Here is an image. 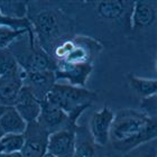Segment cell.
Instances as JSON below:
<instances>
[{"mask_svg": "<svg viewBox=\"0 0 157 157\" xmlns=\"http://www.w3.org/2000/svg\"><path fill=\"white\" fill-rule=\"evenodd\" d=\"M134 3L130 0H98L82 1L76 11L62 8L73 19L75 30L85 26L90 30L85 36L102 44L130 38Z\"/></svg>", "mask_w": 157, "mask_h": 157, "instance_id": "6da1fadb", "label": "cell"}, {"mask_svg": "<svg viewBox=\"0 0 157 157\" xmlns=\"http://www.w3.org/2000/svg\"><path fill=\"white\" fill-rule=\"evenodd\" d=\"M27 6L34 35L49 56L57 46L75 36L74 21L62 6L49 1H28Z\"/></svg>", "mask_w": 157, "mask_h": 157, "instance_id": "7a4b0ae2", "label": "cell"}, {"mask_svg": "<svg viewBox=\"0 0 157 157\" xmlns=\"http://www.w3.org/2000/svg\"><path fill=\"white\" fill-rule=\"evenodd\" d=\"M156 118H151L134 109H121L112 120L109 143L116 151L127 153L138 145L156 139Z\"/></svg>", "mask_w": 157, "mask_h": 157, "instance_id": "3957f363", "label": "cell"}, {"mask_svg": "<svg viewBox=\"0 0 157 157\" xmlns=\"http://www.w3.org/2000/svg\"><path fill=\"white\" fill-rule=\"evenodd\" d=\"M8 49L16 57L24 72L55 71L56 69L55 62L39 45L32 27L17 37Z\"/></svg>", "mask_w": 157, "mask_h": 157, "instance_id": "277c9868", "label": "cell"}, {"mask_svg": "<svg viewBox=\"0 0 157 157\" xmlns=\"http://www.w3.org/2000/svg\"><path fill=\"white\" fill-rule=\"evenodd\" d=\"M45 99L78 121L82 112L90 108L97 99V93L81 86L55 83Z\"/></svg>", "mask_w": 157, "mask_h": 157, "instance_id": "5b68a950", "label": "cell"}, {"mask_svg": "<svg viewBox=\"0 0 157 157\" xmlns=\"http://www.w3.org/2000/svg\"><path fill=\"white\" fill-rule=\"evenodd\" d=\"M102 44L85 35H75L72 39L66 40L53 51L51 57L54 62H67L80 64H92L100 54Z\"/></svg>", "mask_w": 157, "mask_h": 157, "instance_id": "8992f818", "label": "cell"}, {"mask_svg": "<svg viewBox=\"0 0 157 157\" xmlns=\"http://www.w3.org/2000/svg\"><path fill=\"white\" fill-rule=\"evenodd\" d=\"M157 6L156 1L137 0L134 3L131 13V35L130 38L145 40L151 37L153 29H156Z\"/></svg>", "mask_w": 157, "mask_h": 157, "instance_id": "52a82bcc", "label": "cell"}, {"mask_svg": "<svg viewBox=\"0 0 157 157\" xmlns=\"http://www.w3.org/2000/svg\"><path fill=\"white\" fill-rule=\"evenodd\" d=\"M49 132L38 124V121H32L27 124L24 132V146L21 149L23 157H43L47 153Z\"/></svg>", "mask_w": 157, "mask_h": 157, "instance_id": "ba28073f", "label": "cell"}, {"mask_svg": "<svg viewBox=\"0 0 157 157\" xmlns=\"http://www.w3.org/2000/svg\"><path fill=\"white\" fill-rule=\"evenodd\" d=\"M37 121L46 131H48L49 135L76 124V121L71 119L66 112L52 105L46 99L40 101V113Z\"/></svg>", "mask_w": 157, "mask_h": 157, "instance_id": "9c48e42d", "label": "cell"}, {"mask_svg": "<svg viewBox=\"0 0 157 157\" xmlns=\"http://www.w3.org/2000/svg\"><path fill=\"white\" fill-rule=\"evenodd\" d=\"M21 80L23 86L28 89L39 101L46 98V95L48 94V92L57 81L54 71L24 72Z\"/></svg>", "mask_w": 157, "mask_h": 157, "instance_id": "30bf717a", "label": "cell"}, {"mask_svg": "<svg viewBox=\"0 0 157 157\" xmlns=\"http://www.w3.org/2000/svg\"><path fill=\"white\" fill-rule=\"evenodd\" d=\"M75 127L76 124L49 135L47 153L55 157H74Z\"/></svg>", "mask_w": 157, "mask_h": 157, "instance_id": "8fae6325", "label": "cell"}, {"mask_svg": "<svg viewBox=\"0 0 157 157\" xmlns=\"http://www.w3.org/2000/svg\"><path fill=\"white\" fill-rule=\"evenodd\" d=\"M56 69L54 71L56 80L64 78L71 83V85L84 88L86 80L93 71V64L89 63H74L56 62Z\"/></svg>", "mask_w": 157, "mask_h": 157, "instance_id": "7c38bea8", "label": "cell"}, {"mask_svg": "<svg viewBox=\"0 0 157 157\" xmlns=\"http://www.w3.org/2000/svg\"><path fill=\"white\" fill-rule=\"evenodd\" d=\"M115 112L108 107H103L100 111L93 113L90 120V132L98 146L105 147L109 143V132Z\"/></svg>", "mask_w": 157, "mask_h": 157, "instance_id": "4fadbf2b", "label": "cell"}, {"mask_svg": "<svg viewBox=\"0 0 157 157\" xmlns=\"http://www.w3.org/2000/svg\"><path fill=\"white\" fill-rule=\"evenodd\" d=\"M13 107L27 124L37 120L40 113V101L37 100L33 93L25 86L20 90Z\"/></svg>", "mask_w": 157, "mask_h": 157, "instance_id": "5bb4252c", "label": "cell"}, {"mask_svg": "<svg viewBox=\"0 0 157 157\" xmlns=\"http://www.w3.org/2000/svg\"><path fill=\"white\" fill-rule=\"evenodd\" d=\"M23 75H0V105L13 107L23 88Z\"/></svg>", "mask_w": 157, "mask_h": 157, "instance_id": "9a60e30c", "label": "cell"}, {"mask_svg": "<svg viewBox=\"0 0 157 157\" xmlns=\"http://www.w3.org/2000/svg\"><path fill=\"white\" fill-rule=\"evenodd\" d=\"M98 145L93 140L90 129L85 126L75 127V143H74V157H99Z\"/></svg>", "mask_w": 157, "mask_h": 157, "instance_id": "2e32d148", "label": "cell"}, {"mask_svg": "<svg viewBox=\"0 0 157 157\" xmlns=\"http://www.w3.org/2000/svg\"><path fill=\"white\" fill-rule=\"evenodd\" d=\"M0 127L5 134H24L27 128V122L15 107H6L0 116Z\"/></svg>", "mask_w": 157, "mask_h": 157, "instance_id": "e0dca14e", "label": "cell"}, {"mask_svg": "<svg viewBox=\"0 0 157 157\" xmlns=\"http://www.w3.org/2000/svg\"><path fill=\"white\" fill-rule=\"evenodd\" d=\"M127 78L130 88L141 98H146V97L156 94V78H138V76L134 75V74H128Z\"/></svg>", "mask_w": 157, "mask_h": 157, "instance_id": "ac0fdd59", "label": "cell"}, {"mask_svg": "<svg viewBox=\"0 0 157 157\" xmlns=\"http://www.w3.org/2000/svg\"><path fill=\"white\" fill-rule=\"evenodd\" d=\"M28 1H3L0 0V13L7 18L25 19L27 18Z\"/></svg>", "mask_w": 157, "mask_h": 157, "instance_id": "d6986e66", "label": "cell"}, {"mask_svg": "<svg viewBox=\"0 0 157 157\" xmlns=\"http://www.w3.org/2000/svg\"><path fill=\"white\" fill-rule=\"evenodd\" d=\"M24 71L8 48H0V75H23Z\"/></svg>", "mask_w": 157, "mask_h": 157, "instance_id": "ffe728a7", "label": "cell"}, {"mask_svg": "<svg viewBox=\"0 0 157 157\" xmlns=\"http://www.w3.org/2000/svg\"><path fill=\"white\" fill-rule=\"evenodd\" d=\"M24 141V134H5L0 140V153L21 151Z\"/></svg>", "mask_w": 157, "mask_h": 157, "instance_id": "44dd1931", "label": "cell"}, {"mask_svg": "<svg viewBox=\"0 0 157 157\" xmlns=\"http://www.w3.org/2000/svg\"><path fill=\"white\" fill-rule=\"evenodd\" d=\"M124 157H157V140L151 139L138 145L137 147L124 153Z\"/></svg>", "mask_w": 157, "mask_h": 157, "instance_id": "7402d4cb", "label": "cell"}, {"mask_svg": "<svg viewBox=\"0 0 157 157\" xmlns=\"http://www.w3.org/2000/svg\"><path fill=\"white\" fill-rule=\"evenodd\" d=\"M26 30L27 29H15L9 26H0V48H8V46Z\"/></svg>", "mask_w": 157, "mask_h": 157, "instance_id": "603a6c76", "label": "cell"}, {"mask_svg": "<svg viewBox=\"0 0 157 157\" xmlns=\"http://www.w3.org/2000/svg\"><path fill=\"white\" fill-rule=\"evenodd\" d=\"M141 112L151 118H156L157 112V97L156 94L141 98L140 102Z\"/></svg>", "mask_w": 157, "mask_h": 157, "instance_id": "cb8c5ba5", "label": "cell"}, {"mask_svg": "<svg viewBox=\"0 0 157 157\" xmlns=\"http://www.w3.org/2000/svg\"><path fill=\"white\" fill-rule=\"evenodd\" d=\"M0 26H9L13 27L15 29H28L30 28L29 20L25 18V19H11V18H7L0 13Z\"/></svg>", "mask_w": 157, "mask_h": 157, "instance_id": "d4e9b609", "label": "cell"}, {"mask_svg": "<svg viewBox=\"0 0 157 157\" xmlns=\"http://www.w3.org/2000/svg\"><path fill=\"white\" fill-rule=\"evenodd\" d=\"M0 157H23L21 153H0Z\"/></svg>", "mask_w": 157, "mask_h": 157, "instance_id": "484cf974", "label": "cell"}, {"mask_svg": "<svg viewBox=\"0 0 157 157\" xmlns=\"http://www.w3.org/2000/svg\"><path fill=\"white\" fill-rule=\"evenodd\" d=\"M3 135H5V132H3V130L1 129V127H0V140H1V138H2Z\"/></svg>", "mask_w": 157, "mask_h": 157, "instance_id": "4316f807", "label": "cell"}, {"mask_svg": "<svg viewBox=\"0 0 157 157\" xmlns=\"http://www.w3.org/2000/svg\"><path fill=\"white\" fill-rule=\"evenodd\" d=\"M43 157H55V156H53V155H52V154H49V153H46V154L44 155Z\"/></svg>", "mask_w": 157, "mask_h": 157, "instance_id": "83f0119b", "label": "cell"}]
</instances>
